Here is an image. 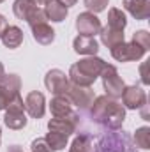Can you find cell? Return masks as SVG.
<instances>
[{
  "mask_svg": "<svg viewBox=\"0 0 150 152\" xmlns=\"http://www.w3.org/2000/svg\"><path fill=\"white\" fill-rule=\"evenodd\" d=\"M90 115L99 126L110 131H118L125 120V108L110 96H99L90 106Z\"/></svg>",
  "mask_w": 150,
  "mask_h": 152,
  "instance_id": "6da1fadb",
  "label": "cell"
},
{
  "mask_svg": "<svg viewBox=\"0 0 150 152\" xmlns=\"http://www.w3.org/2000/svg\"><path fill=\"white\" fill-rule=\"evenodd\" d=\"M106 62L99 57H85L81 60H78L76 64L71 66L69 69V81L74 85H81V87H92L94 81L101 76L103 69H104Z\"/></svg>",
  "mask_w": 150,
  "mask_h": 152,
  "instance_id": "7a4b0ae2",
  "label": "cell"
},
{
  "mask_svg": "<svg viewBox=\"0 0 150 152\" xmlns=\"http://www.w3.org/2000/svg\"><path fill=\"white\" fill-rule=\"evenodd\" d=\"M92 152H136V149L133 147L129 134H125L124 131H111L97 140V145Z\"/></svg>",
  "mask_w": 150,
  "mask_h": 152,
  "instance_id": "3957f363",
  "label": "cell"
},
{
  "mask_svg": "<svg viewBox=\"0 0 150 152\" xmlns=\"http://www.w3.org/2000/svg\"><path fill=\"white\" fill-rule=\"evenodd\" d=\"M27 112H25V101L21 99V96H16L5 108V117H4V124L9 129H23L27 126Z\"/></svg>",
  "mask_w": 150,
  "mask_h": 152,
  "instance_id": "277c9868",
  "label": "cell"
},
{
  "mask_svg": "<svg viewBox=\"0 0 150 152\" xmlns=\"http://www.w3.org/2000/svg\"><path fill=\"white\" fill-rule=\"evenodd\" d=\"M101 78H103V87L106 90V96H110L113 99H118L122 97V92L125 88V83L124 80L120 78L117 67L111 66V64H106L103 73H101Z\"/></svg>",
  "mask_w": 150,
  "mask_h": 152,
  "instance_id": "5b68a950",
  "label": "cell"
},
{
  "mask_svg": "<svg viewBox=\"0 0 150 152\" xmlns=\"http://www.w3.org/2000/svg\"><path fill=\"white\" fill-rule=\"evenodd\" d=\"M66 97L71 101V104L78 106L79 110H88L95 99V94L92 90V87H81V85H74L69 83V88L66 92Z\"/></svg>",
  "mask_w": 150,
  "mask_h": 152,
  "instance_id": "8992f818",
  "label": "cell"
},
{
  "mask_svg": "<svg viewBox=\"0 0 150 152\" xmlns=\"http://www.w3.org/2000/svg\"><path fill=\"white\" fill-rule=\"evenodd\" d=\"M111 50V57L117 60V62H133V60H140L145 57V50L141 46H138L136 42H120L117 46L110 48Z\"/></svg>",
  "mask_w": 150,
  "mask_h": 152,
  "instance_id": "52a82bcc",
  "label": "cell"
},
{
  "mask_svg": "<svg viewBox=\"0 0 150 152\" xmlns=\"http://www.w3.org/2000/svg\"><path fill=\"white\" fill-rule=\"evenodd\" d=\"M69 83L71 81H69L67 75L60 69H51L44 76V85L53 96H66V92L69 88Z\"/></svg>",
  "mask_w": 150,
  "mask_h": 152,
  "instance_id": "ba28073f",
  "label": "cell"
},
{
  "mask_svg": "<svg viewBox=\"0 0 150 152\" xmlns=\"http://www.w3.org/2000/svg\"><path fill=\"white\" fill-rule=\"evenodd\" d=\"M103 28L101 25V20L94 14V12H81L78 14L76 18V30L79 32V36H88V37H94L95 34H99Z\"/></svg>",
  "mask_w": 150,
  "mask_h": 152,
  "instance_id": "9c48e42d",
  "label": "cell"
},
{
  "mask_svg": "<svg viewBox=\"0 0 150 152\" xmlns=\"http://www.w3.org/2000/svg\"><path fill=\"white\" fill-rule=\"evenodd\" d=\"M122 103H124V108L127 110H140L143 104H147V94L141 87H136V85L125 87L122 92Z\"/></svg>",
  "mask_w": 150,
  "mask_h": 152,
  "instance_id": "30bf717a",
  "label": "cell"
},
{
  "mask_svg": "<svg viewBox=\"0 0 150 152\" xmlns=\"http://www.w3.org/2000/svg\"><path fill=\"white\" fill-rule=\"evenodd\" d=\"M78 115L73 113L66 115V117H53L50 122H48V129L50 131H55V133H60V134H66V136H71L78 127Z\"/></svg>",
  "mask_w": 150,
  "mask_h": 152,
  "instance_id": "8fae6325",
  "label": "cell"
},
{
  "mask_svg": "<svg viewBox=\"0 0 150 152\" xmlns=\"http://www.w3.org/2000/svg\"><path fill=\"white\" fill-rule=\"evenodd\" d=\"M25 112L32 118H41L44 115V112H46V99H44L42 92L34 90V92H30L25 97Z\"/></svg>",
  "mask_w": 150,
  "mask_h": 152,
  "instance_id": "7c38bea8",
  "label": "cell"
},
{
  "mask_svg": "<svg viewBox=\"0 0 150 152\" xmlns=\"http://www.w3.org/2000/svg\"><path fill=\"white\" fill-rule=\"evenodd\" d=\"M122 4H124V9L133 18H136L138 21L149 20V16H150V2L149 0H122Z\"/></svg>",
  "mask_w": 150,
  "mask_h": 152,
  "instance_id": "4fadbf2b",
  "label": "cell"
},
{
  "mask_svg": "<svg viewBox=\"0 0 150 152\" xmlns=\"http://www.w3.org/2000/svg\"><path fill=\"white\" fill-rule=\"evenodd\" d=\"M73 48L78 55H85V57H94L99 51V42L95 37H88V36H78L73 41Z\"/></svg>",
  "mask_w": 150,
  "mask_h": 152,
  "instance_id": "5bb4252c",
  "label": "cell"
},
{
  "mask_svg": "<svg viewBox=\"0 0 150 152\" xmlns=\"http://www.w3.org/2000/svg\"><path fill=\"white\" fill-rule=\"evenodd\" d=\"M0 90L5 94V97L9 99V103L20 96L21 90V80L18 75H4V78L0 80Z\"/></svg>",
  "mask_w": 150,
  "mask_h": 152,
  "instance_id": "9a60e30c",
  "label": "cell"
},
{
  "mask_svg": "<svg viewBox=\"0 0 150 152\" xmlns=\"http://www.w3.org/2000/svg\"><path fill=\"white\" fill-rule=\"evenodd\" d=\"M67 12H69V9H67L62 2H58V0H48L46 5H44V14H46V18L51 20V21H55V23L64 21V20L67 18Z\"/></svg>",
  "mask_w": 150,
  "mask_h": 152,
  "instance_id": "2e32d148",
  "label": "cell"
},
{
  "mask_svg": "<svg viewBox=\"0 0 150 152\" xmlns=\"http://www.w3.org/2000/svg\"><path fill=\"white\" fill-rule=\"evenodd\" d=\"M0 39H2V42H4L5 48L16 50V48H20L21 42H23V30H21L20 27H14V25H12V27H7Z\"/></svg>",
  "mask_w": 150,
  "mask_h": 152,
  "instance_id": "e0dca14e",
  "label": "cell"
},
{
  "mask_svg": "<svg viewBox=\"0 0 150 152\" xmlns=\"http://www.w3.org/2000/svg\"><path fill=\"white\" fill-rule=\"evenodd\" d=\"M32 36H34L36 42L42 44V46H48L55 41V30L48 23H41V25L32 27Z\"/></svg>",
  "mask_w": 150,
  "mask_h": 152,
  "instance_id": "ac0fdd59",
  "label": "cell"
},
{
  "mask_svg": "<svg viewBox=\"0 0 150 152\" xmlns=\"http://www.w3.org/2000/svg\"><path fill=\"white\" fill-rule=\"evenodd\" d=\"M71 101L66 97V96H55L50 103V110L53 117H66V115L73 113V108H71Z\"/></svg>",
  "mask_w": 150,
  "mask_h": 152,
  "instance_id": "d6986e66",
  "label": "cell"
},
{
  "mask_svg": "<svg viewBox=\"0 0 150 152\" xmlns=\"http://www.w3.org/2000/svg\"><path fill=\"white\" fill-rule=\"evenodd\" d=\"M99 36H101L103 44H104V46H108V48H113V46H117V44L124 42V39H125V36H124V32H122V30H113V28H110V27L101 28Z\"/></svg>",
  "mask_w": 150,
  "mask_h": 152,
  "instance_id": "ffe728a7",
  "label": "cell"
},
{
  "mask_svg": "<svg viewBox=\"0 0 150 152\" xmlns=\"http://www.w3.org/2000/svg\"><path fill=\"white\" fill-rule=\"evenodd\" d=\"M106 27H110L113 30H122L124 32V28L127 27V18H125L124 11H120L117 7H111L110 12H108V25Z\"/></svg>",
  "mask_w": 150,
  "mask_h": 152,
  "instance_id": "44dd1931",
  "label": "cell"
},
{
  "mask_svg": "<svg viewBox=\"0 0 150 152\" xmlns=\"http://www.w3.org/2000/svg\"><path fill=\"white\" fill-rule=\"evenodd\" d=\"M36 7H37V5H34L30 0H14V4H12L14 16H16L18 20H25V21H27V18L30 16V12H32Z\"/></svg>",
  "mask_w": 150,
  "mask_h": 152,
  "instance_id": "7402d4cb",
  "label": "cell"
},
{
  "mask_svg": "<svg viewBox=\"0 0 150 152\" xmlns=\"http://www.w3.org/2000/svg\"><path fill=\"white\" fill-rule=\"evenodd\" d=\"M67 138H69V136L60 134V133H55V131H50V133L44 136V140L48 142V145H50L53 151H64V149L67 147Z\"/></svg>",
  "mask_w": 150,
  "mask_h": 152,
  "instance_id": "603a6c76",
  "label": "cell"
},
{
  "mask_svg": "<svg viewBox=\"0 0 150 152\" xmlns=\"http://www.w3.org/2000/svg\"><path fill=\"white\" fill-rule=\"evenodd\" d=\"M94 147H92V138L88 134H79L76 136L71 143V149L69 152H92Z\"/></svg>",
  "mask_w": 150,
  "mask_h": 152,
  "instance_id": "cb8c5ba5",
  "label": "cell"
},
{
  "mask_svg": "<svg viewBox=\"0 0 150 152\" xmlns=\"http://www.w3.org/2000/svg\"><path fill=\"white\" fill-rule=\"evenodd\" d=\"M134 145L143 149V151H149L150 149V127L149 126H143V127L136 129V133H134Z\"/></svg>",
  "mask_w": 150,
  "mask_h": 152,
  "instance_id": "d4e9b609",
  "label": "cell"
},
{
  "mask_svg": "<svg viewBox=\"0 0 150 152\" xmlns=\"http://www.w3.org/2000/svg\"><path fill=\"white\" fill-rule=\"evenodd\" d=\"M46 21H48V18H46V14H44V9H41V7H36V9L30 12V16L27 18V23L30 25V28L36 27V25H41V23H46Z\"/></svg>",
  "mask_w": 150,
  "mask_h": 152,
  "instance_id": "484cf974",
  "label": "cell"
},
{
  "mask_svg": "<svg viewBox=\"0 0 150 152\" xmlns=\"http://www.w3.org/2000/svg\"><path fill=\"white\" fill-rule=\"evenodd\" d=\"M133 42H136L138 46H141L145 51L150 50V34L147 30H138L133 34Z\"/></svg>",
  "mask_w": 150,
  "mask_h": 152,
  "instance_id": "4316f807",
  "label": "cell"
},
{
  "mask_svg": "<svg viewBox=\"0 0 150 152\" xmlns=\"http://www.w3.org/2000/svg\"><path fill=\"white\" fill-rule=\"evenodd\" d=\"M83 4L88 9V12H94L95 14V12H103L108 7L110 0H83Z\"/></svg>",
  "mask_w": 150,
  "mask_h": 152,
  "instance_id": "83f0119b",
  "label": "cell"
},
{
  "mask_svg": "<svg viewBox=\"0 0 150 152\" xmlns=\"http://www.w3.org/2000/svg\"><path fill=\"white\" fill-rule=\"evenodd\" d=\"M30 151L32 152H55L44 138H36L32 143H30Z\"/></svg>",
  "mask_w": 150,
  "mask_h": 152,
  "instance_id": "f1b7e54d",
  "label": "cell"
},
{
  "mask_svg": "<svg viewBox=\"0 0 150 152\" xmlns=\"http://www.w3.org/2000/svg\"><path fill=\"white\" fill-rule=\"evenodd\" d=\"M147 67H149V62H143V64H141V67H140L143 85H149V83H150V78H149V75H147Z\"/></svg>",
  "mask_w": 150,
  "mask_h": 152,
  "instance_id": "f546056e",
  "label": "cell"
},
{
  "mask_svg": "<svg viewBox=\"0 0 150 152\" xmlns=\"http://www.w3.org/2000/svg\"><path fill=\"white\" fill-rule=\"evenodd\" d=\"M9 27V23H7V20H5V16L4 14H0V37H2V34L5 32V28Z\"/></svg>",
  "mask_w": 150,
  "mask_h": 152,
  "instance_id": "4dcf8cb0",
  "label": "cell"
},
{
  "mask_svg": "<svg viewBox=\"0 0 150 152\" xmlns=\"http://www.w3.org/2000/svg\"><path fill=\"white\" fill-rule=\"evenodd\" d=\"M7 104H9V99H7V97H5V94L0 90V112H2V110H5V108H7Z\"/></svg>",
  "mask_w": 150,
  "mask_h": 152,
  "instance_id": "1f68e13d",
  "label": "cell"
},
{
  "mask_svg": "<svg viewBox=\"0 0 150 152\" xmlns=\"http://www.w3.org/2000/svg\"><path fill=\"white\" fill-rule=\"evenodd\" d=\"M58 2H62V4H64V5H66L67 9H69L71 5H74L76 2H78V0H58Z\"/></svg>",
  "mask_w": 150,
  "mask_h": 152,
  "instance_id": "d6a6232c",
  "label": "cell"
},
{
  "mask_svg": "<svg viewBox=\"0 0 150 152\" xmlns=\"http://www.w3.org/2000/svg\"><path fill=\"white\" fill-rule=\"evenodd\" d=\"M7 152H23V151H21L20 145H11V147L7 149Z\"/></svg>",
  "mask_w": 150,
  "mask_h": 152,
  "instance_id": "836d02e7",
  "label": "cell"
},
{
  "mask_svg": "<svg viewBox=\"0 0 150 152\" xmlns=\"http://www.w3.org/2000/svg\"><path fill=\"white\" fill-rule=\"evenodd\" d=\"M30 2H32V4H34V5H46V2H48V0H30Z\"/></svg>",
  "mask_w": 150,
  "mask_h": 152,
  "instance_id": "e575fe53",
  "label": "cell"
},
{
  "mask_svg": "<svg viewBox=\"0 0 150 152\" xmlns=\"http://www.w3.org/2000/svg\"><path fill=\"white\" fill-rule=\"evenodd\" d=\"M4 75H5V69H4V64L0 62V80L4 78Z\"/></svg>",
  "mask_w": 150,
  "mask_h": 152,
  "instance_id": "d590c367",
  "label": "cell"
},
{
  "mask_svg": "<svg viewBox=\"0 0 150 152\" xmlns=\"http://www.w3.org/2000/svg\"><path fill=\"white\" fill-rule=\"evenodd\" d=\"M0 142H2V127H0Z\"/></svg>",
  "mask_w": 150,
  "mask_h": 152,
  "instance_id": "8d00e7d4",
  "label": "cell"
},
{
  "mask_svg": "<svg viewBox=\"0 0 150 152\" xmlns=\"http://www.w3.org/2000/svg\"><path fill=\"white\" fill-rule=\"evenodd\" d=\"M2 2H4V0H0V4H2Z\"/></svg>",
  "mask_w": 150,
  "mask_h": 152,
  "instance_id": "74e56055",
  "label": "cell"
}]
</instances>
